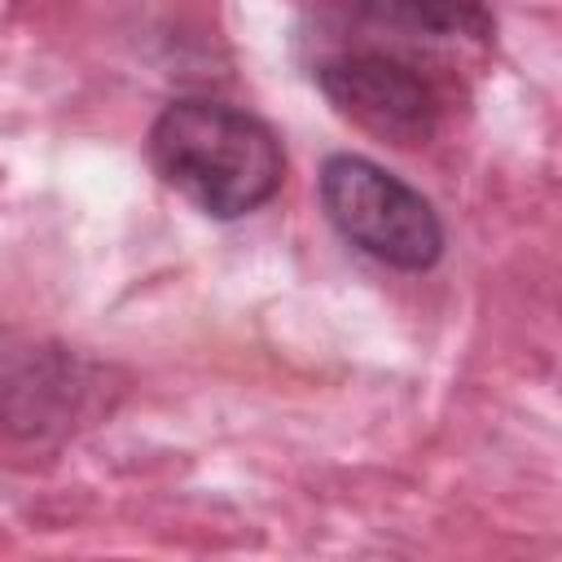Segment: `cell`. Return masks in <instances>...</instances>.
<instances>
[{"instance_id": "cell-1", "label": "cell", "mask_w": 562, "mask_h": 562, "mask_svg": "<svg viewBox=\"0 0 562 562\" xmlns=\"http://www.w3.org/2000/svg\"><path fill=\"white\" fill-rule=\"evenodd\" d=\"M154 171L211 220H241L272 202L285 180L277 132L228 101L180 97L149 127Z\"/></svg>"}, {"instance_id": "cell-2", "label": "cell", "mask_w": 562, "mask_h": 562, "mask_svg": "<svg viewBox=\"0 0 562 562\" xmlns=\"http://www.w3.org/2000/svg\"><path fill=\"white\" fill-rule=\"evenodd\" d=\"M321 211L342 241L386 268L426 272L443 255L439 211L373 158L329 154L321 167Z\"/></svg>"}, {"instance_id": "cell-3", "label": "cell", "mask_w": 562, "mask_h": 562, "mask_svg": "<svg viewBox=\"0 0 562 562\" xmlns=\"http://www.w3.org/2000/svg\"><path fill=\"white\" fill-rule=\"evenodd\" d=\"M316 83L338 114H347L364 132L395 145H417L439 123L435 88L391 53L356 48V53L325 57L316 66Z\"/></svg>"}, {"instance_id": "cell-4", "label": "cell", "mask_w": 562, "mask_h": 562, "mask_svg": "<svg viewBox=\"0 0 562 562\" xmlns=\"http://www.w3.org/2000/svg\"><path fill=\"white\" fill-rule=\"evenodd\" d=\"M351 9L386 31L426 40H487L492 13L483 0H351Z\"/></svg>"}]
</instances>
